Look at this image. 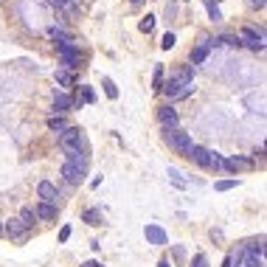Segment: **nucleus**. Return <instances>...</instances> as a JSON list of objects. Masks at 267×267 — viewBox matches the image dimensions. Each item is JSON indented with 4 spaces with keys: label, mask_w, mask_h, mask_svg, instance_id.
<instances>
[{
    "label": "nucleus",
    "mask_w": 267,
    "mask_h": 267,
    "mask_svg": "<svg viewBox=\"0 0 267 267\" xmlns=\"http://www.w3.org/2000/svg\"><path fill=\"white\" fill-rule=\"evenodd\" d=\"M169 180H172V183H175L178 189H186V186H189V183L183 180V175H180V172H178V169H175V166L169 169Z\"/></svg>",
    "instance_id": "obj_23"
},
{
    "label": "nucleus",
    "mask_w": 267,
    "mask_h": 267,
    "mask_svg": "<svg viewBox=\"0 0 267 267\" xmlns=\"http://www.w3.org/2000/svg\"><path fill=\"white\" fill-rule=\"evenodd\" d=\"M59 175H62V178H65L67 183H70V186H79V183L85 180V172H82V169H79V166H73V163H65Z\"/></svg>",
    "instance_id": "obj_10"
},
{
    "label": "nucleus",
    "mask_w": 267,
    "mask_h": 267,
    "mask_svg": "<svg viewBox=\"0 0 267 267\" xmlns=\"http://www.w3.org/2000/svg\"><path fill=\"white\" fill-rule=\"evenodd\" d=\"M67 163L79 166L82 172H88V155L85 152H67Z\"/></svg>",
    "instance_id": "obj_17"
},
{
    "label": "nucleus",
    "mask_w": 267,
    "mask_h": 267,
    "mask_svg": "<svg viewBox=\"0 0 267 267\" xmlns=\"http://www.w3.org/2000/svg\"><path fill=\"white\" fill-rule=\"evenodd\" d=\"M205 9H208V17H211L214 22H222V20H225L222 11H220V6H217L214 0H205Z\"/></svg>",
    "instance_id": "obj_18"
},
{
    "label": "nucleus",
    "mask_w": 267,
    "mask_h": 267,
    "mask_svg": "<svg viewBox=\"0 0 267 267\" xmlns=\"http://www.w3.org/2000/svg\"><path fill=\"white\" fill-rule=\"evenodd\" d=\"M70 239V225H65L62 231H59V242H67Z\"/></svg>",
    "instance_id": "obj_34"
},
{
    "label": "nucleus",
    "mask_w": 267,
    "mask_h": 267,
    "mask_svg": "<svg viewBox=\"0 0 267 267\" xmlns=\"http://www.w3.org/2000/svg\"><path fill=\"white\" fill-rule=\"evenodd\" d=\"M236 186H239V180L234 178V180H220L214 189H217V191H228V189H236Z\"/></svg>",
    "instance_id": "obj_29"
},
{
    "label": "nucleus",
    "mask_w": 267,
    "mask_h": 267,
    "mask_svg": "<svg viewBox=\"0 0 267 267\" xmlns=\"http://www.w3.org/2000/svg\"><path fill=\"white\" fill-rule=\"evenodd\" d=\"M253 163L247 160V157H228V160H222V169H228V172H239V169H250Z\"/></svg>",
    "instance_id": "obj_14"
},
{
    "label": "nucleus",
    "mask_w": 267,
    "mask_h": 267,
    "mask_svg": "<svg viewBox=\"0 0 267 267\" xmlns=\"http://www.w3.org/2000/svg\"><path fill=\"white\" fill-rule=\"evenodd\" d=\"M157 267H172V265H169V259H163V262H160Z\"/></svg>",
    "instance_id": "obj_38"
},
{
    "label": "nucleus",
    "mask_w": 267,
    "mask_h": 267,
    "mask_svg": "<svg viewBox=\"0 0 267 267\" xmlns=\"http://www.w3.org/2000/svg\"><path fill=\"white\" fill-rule=\"evenodd\" d=\"M56 82H59L62 88H70V85H73V76H70L67 70H56Z\"/></svg>",
    "instance_id": "obj_26"
},
{
    "label": "nucleus",
    "mask_w": 267,
    "mask_h": 267,
    "mask_svg": "<svg viewBox=\"0 0 267 267\" xmlns=\"http://www.w3.org/2000/svg\"><path fill=\"white\" fill-rule=\"evenodd\" d=\"M166 133V144L178 152V155H189V149H191V133H183V130H163Z\"/></svg>",
    "instance_id": "obj_2"
},
{
    "label": "nucleus",
    "mask_w": 267,
    "mask_h": 267,
    "mask_svg": "<svg viewBox=\"0 0 267 267\" xmlns=\"http://www.w3.org/2000/svg\"><path fill=\"white\" fill-rule=\"evenodd\" d=\"M152 88L160 90L163 88V65H155V76H152Z\"/></svg>",
    "instance_id": "obj_25"
},
{
    "label": "nucleus",
    "mask_w": 267,
    "mask_h": 267,
    "mask_svg": "<svg viewBox=\"0 0 267 267\" xmlns=\"http://www.w3.org/2000/svg\"><path fill=\"white\" fill-rule=\"evenodd\" d=\"M175 43H178V37H175L172 31H166V34H163V40H160V48L169 51V48H175Z\"/></svg>",
    "instance_id": "obj_27"
},
{
    "label": "nucleus",
    "mask_w": 267,
    "mask_h": 267,
    "mask_svg": "<svg viewBox=\"0 0 267 267\" xmlns=\"http://www.w3.org/2000/svg\"><path fill=\"white\" fill-rule=\"evenodd\" d=\"M247 107H250V112H256L259 118H262V115H265V99H262V93L247 96Z\"/></svg>",
    "instance_id": "obj_16"
},
{
    "label": "nucleus",
    "mask_w": 267,
    "mask_h": 267,
    "mask_svg": "<svg viewBox=\"0 0 267 267\" xmlns=\"http://www.w3.org/2000/svg\"><path fill=\"white\" fill-rule=\"evenodd\" d=\"M51 37H54L56 43H73V37H70L65 28H51Z\"/></svg>",
    "instance_id": "obj_24"
},
{
    "label": "nucleus",
    "mask_w": 267,
    "mask_h": 267,
    "mask_svg": "<svg viewBox=\"0 0 267 267\" xmlns=\"http://www.w3.org/2000/svg\"><path fill=\"white\" fill-rule=\"evenodd\" d=\"M48 127H51L54 133H65V130H67V121L62 118V115H54V118H48Z\"/></svg>",
    "instance_id": "obj_22"
},
{
    "label": "nucleus",
    "mask_w": 267,
    "mask_h": 267,
    "mask_svg": "<svg viewBox=\"0 0 267 267\" xmlns=\"http://www.w3.org/2000/svg\"><path fill=\"white\" fill-rule=\"evenodd\" d=\"M82 267H104V265H101V262H85Z\"/></svg>",
    "instance_id": "obj_37"
},
{
    "label": "nucleus",
    "mask_w": 267,
    "mask_h": 267,
    "mask_svg": "<svg viewBox=\"0 0 267 267\" xmlns=\"http://www.w3.org/2000/svg\"><path fill=\"white\" fill-rule=\"evenodd\" d=\"M138 28H141L144 34H149L152 28H155V17H152V14H146L144 20H141V25H138Z\"/></svg>",
    "instance_id": "obj_28"
},
{
    "label": "nucleus",
    "mask_w": 267,
    "mask_h": 267,
    "mask_svg": "<svg viewBox=\"0 0 267 267\" xmlns=\"http://www.w3.org/2000/svg\"><path fill=\"white\" fill-rule=\"evenodd\" d=\"M37 194H40L43 202H56L59 200V191H56V186L51 183V180H43V183L37 186Z\"/></svg>",
    "instance_id": "obj_8"
},
{
    "label": "nucleus",
    "mask_w": 267,
    "mask_h": 267,
    "mask_svg": "<svg viewBox=\"0 0 267 267\" xmlns=\"http://www.w3.org/2000/svg\"><path fill=\"white\" fill-rule=\"evenodd\" d=\"M101 85H104V93L110 96V99H118V88H115V82L110 76H101Z\"/></svg>",
    "instance_id": "obj_21"
},
{
    "label": "nucleus",
    "mask_w": 267,
    "mask_h": 267,
    "mask_svg": "<svg viewBox=\"0 0 267 267\" xmlns=\"http://www.w3.org/2000/svg\"><path fill=\"white\" fill-rule=\"evenodd\" d=\"M51 6H56V9H67V0H48Z\"/></svg>",
    "instance_id": "obj_36"
},
{
    "label": "nucleus",
    "mask_w": 267,
    "mask_h": 267,
    "mask_svg": "<svg viewBox=\"0 0 267 267\" xmlns=\"http://www.w3.org/2000/svg\"><path fill=\"white\" fill-rule=\"evenodd\" d=\"M239 45H247L250 51H265V31H256L247 25L239 31Z\"/></svg>",
    "instance_id": "obj_4"
},
{
    "label": "nucleus",
    "mask_w": 267,
    "mask_h": 267,
    "mask_svg": "<svg viewBox=\"0 0 267 267\" xmlns=\"http://www.w3.org/2000/svg\"><path fill=\"white\" fill-rule=\"evenodd\" d=\"M70 107H73V99L67 96V93H54V110L62 115V112H70Z\"/></svg>",
    "instance_id": "obj_12"
},
{
    "label": "nucleus",
    "mask_w": 267,
    "mask_h": 267,
    "mask_svg": "<svg viewBox=\"0 0 267 267\" xmlns=\"http://www.w3.org/2000/svg\"><path fill=\"white\" fill-rule=\"evenodd\" d=\"M82 144H85V135L76 127H67L65 133H59V146L65 152H82Z\"/></svg>",
    "instance_id": "obj_3"
},
{
    "label": "nucleus",
    "mask_w": 267,
    "mask_h": 267,
    "mask_svg": "<svg viewBox=\"0 0 267 267\" xmlns=\"http://www.w3.org/2000/svg\"><path fill=\"white\" fill-rule=\"evenodd\" d=\"M144 236H146V242H149V245H157V247L169 242V234L160 228V225H146V228H144Z\"/></svg>",
    "instance_id": "obj_6"
},
{
    "label": "nucleus",
    "mask_w": 267,
    "mask_h": 267,
    "mask_svg": "<svg viewBox=\"0 0 267 267\" xmlns=\"http://www.w3.org/2000/svg\"><path fill=\"white\" fill-rule=\"evenodd\" d=\"M191 267H208V259H205V253H197V256L191 259Z\"/></svg>",
    "instance_id": "obj_31"
},
{
    "label": "nucleus",
    "mask_w": 267,
    "mask_h": 267,
    "mask_svg": "<svg viewBox=\"0 0 267 267\" xmlns=\"http://www.w3.org/2000/svg\"><path fill=\"white\" fill-rule=\"evenodd\" d=\"M3 231H6L9 239H14V242H25V239H28V228L20 222V217H11L9 222L3 225Z\"/></svg>",
    "instance_id": "obj_5"
},
{
    "label": "nucleus",
    "mask_w": 267,
    "mask_h": 267,
    "mask_svg": "<svg viewBox=\"0 0 267 267\" xmlns=\"http://www.w3.org/2000/svg\"><path fill=\"white\" fill-rule=\"evenodd\" d=\"M82 101H88V104H93V101H96V93H93V88H90V85H82Z\"/></svg>",
    "instance_id": "obj_30"
},
{
    "label": "nucleus",
    "mask_w": 267,
    "mask_h": 267,
    "mask_svg": "<svg viewBox=\"0 0 267 267\" xmlns=\"http://www.w3.org/2000/svg\"><path fill=\"white\" fill-rule=\"evenodd\" d=\"M0 234H3V222H0Z\"/></svg>",
    "instance_id": "obj_40"
},
{
    "label": "nucleus",
    "mask_w": 267,
    "mask_h": 267,
    "mask_svg": "<svg viewBox=\"0 0 267 267\" xmlns=\"http://www.w3.org/2000/svg\"><path fill=\"white\" fill-rule=\"evenodd\" d=\"M130 3H141V0H130Z\"/></svg>",
    "instance_id": "obj_39"
},
{
    "label": "nucleus",
    "mask_w": 267,
    "mask_h": 267,
    "mask_svg": "<svg viewBox=\"0 0 267 267\" xmlns=\"http://www.w3.org/2000/svg\"><path fill=\"white\" fill-rule=\"evenodd\" d=\"M250 9H265V0H247Z\"/></svg>",
    "instance_id": "obj_35"
},
{
    "label": "nucleus",
    "mask_w": 267,
    "mask_h": 267,
    "mask_svg": "<svg viewBox=\"0 0 267 267\" xmlns=\"http://www.w3.org/2000/svg\"><path fill=\"white\" fill-rule=\"evenodd\" d=\"M208 51H211V40L202 37L200 43H197V48L191 51V65H202V62L208 59Z\"/></svg>",
    "instance_id": "obj_7"
},
{
    "label": "nucleus",
    "mask_w": 267,
    "mask_h": 267,
    "mask_svg": "<svg viewBox=\"0 0 267 267\" xmlns=\"http://www.w3.org/2000/svg\"><path fill=\"white\" fill-rule=\"evenodd\" d=\"M236 267H265V259H262V256H256L253 250H245Z\"/></svg>",
    "instance_id": "obj_15"
},
{
    "label": "nucleus",
    "mask_w": 267,
    "mask_h": 267,
    "mask_svg": "<svg viewBox=\"0 0 267 267\" xmlns=\"http://www.w3.org/2000/svg\"><path fill=\"white\" fill-rule=\"evenodd\" d=\"M169 17H172V20L178 17V3H166V20Z\"/></svg>",
    "instance_id": "obj_32"
},
{
    "label": "nucleus",
    "mask_w": 267,
    "mask_h": 267,
    "mask_svg": "<svg viewBox=\"0 0 267 267\" xmlns=\"http://www.w3.org/2000/svg\"><path fill=\"white\" fill-rule=\"evenodd\" d=\"M189 157L194 160V163H197V166L208 169V157H211V149H205V146L191 144V149H189Z\"/></svg>",
    "instance_id": "obj_9"
},
{
    "label": "nucleus",
    "mask_w": 267,
    "mask_h": 267,
    "mask_svg": "<svg viewBox=\"0 0 267 267\" xmlns=\"http://www.w3.org/2000/svg\"><path fill=\"white\" fill-rule=\"evenodd\" d=\"M56 54H59V62H62V70H76L79 67V45H73V43H59L56 45Z\"/></svg>",
    "instance_id": "obj_1"
},
{
    "label": "nucleus",
    "mask_w": 267,
    "mask_h": 267,
    "mask_svg": "<svg viewBox=\"0 0 267 267\" xmlns=\"http://www.w3.org/2000/svg\"><path fill=\"white\" fill-rule=\"evenodd\" d=\"M82 220L88 225H101V211L99 208H88V211L82 214Z\"/></svg>",
    "instance_id": "obj_19"
},
{
    "label": "nucleus",
    "mask_w": 267,
    "mask_h": 267,
    "mask_svg": "<svg viewBox=\"0 0 267 267\" xmlns=\"http://www.w3.org/2000/svg\"><path fill=\"white\" fill-rule=\"evenodd\" d=\"M56 214H59V208H56L54 202H40L37 205V220H56Z\"/></svg>",
    "instance_id": "obj_13"
},
{
    "label": "nucleus",
    "mask_w": 267,
    "mask_h": 267,
    "mask_svg": "<svg viewBox=\"0 0 267 267\" xmlns=\"http://www.w3.org/2000/svg\"><path fill=\"white\" fill-rule=\"evenodd\" d=\"M20 222L25 225V228H31V225L37 222V211H34V208H22L20 211Z\"/></svg>",
    "instance_id": "obj_20"
},
{
    "label": "nucleus",
    "mask_w": 267,
    "mask_h": 267,
    "mask_svg": "<svg viewBox=\"0 0 267 267\" xmlns=\"http://www.w3.org/2000/svg\"><path fill=\"white\" fill-rule=\"evenodd\" d=\"M186 3H189V0H186Z\"/></svg>",
    "instance_id": "obj_41"
},
{
    "label": "nucleus",
    "mask_w": 267,
    "mask_h": 267,
    "mask_svg": "<svg viewBox=\"0 0 267 267\" xmlns=\"http://www.w3.org/2000/svg\"><path fill=\"white\" fill-rule=\"evenodd\" d=\"M172 250H175V259H178V262H183V259H186V247L175 245V247H172Z\"/></svg>",
    "instance_id": "obj_33"
},
{
    "label": "nucleus",
    "mask_w": 267,
    "mask_h": 267,
    "mask_svg": "<svg viewBox=\"0 0 267 267\" xmlns=\"http://www.w3.org/2000/svg\"><path fill=\"white\" fill-rule=\"evenodd\" d=\"M157 118H160V124L166 130H175L178 127V112H175V107H160L157 110Z\"/></svg>",
    "instance_id": "obj_11"
}]
</instances>
